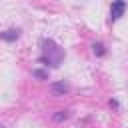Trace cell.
I'll return each instance as SVG.
<instances>
[{
    "label": "cell",
    "instance_id": "3",
    "mask_svg": "<svg viewBox=\"0 0 128 128\" xmlns=\"http://www.w3.org/2000/svg\"><path fill=\"white\" fill-rule=\"evenodd\" d=\"M68 90H70V84L66 80H58V82L50 84V94L52 96H64V94H68Z\"/></svg>",
    "mask_w": 128,
    "mask_h": 128
},
{
    "label": "cell",
    "instance_id": "4",
    "mask_svg": "<svg viewBox=\"0 0 128 128\" xmlns=\"http://www.w3.org/2000/svg\"><path fill=\"white\" fill-rule=\"evenodd\" d=\"M18 38H20V30L18 28H8V30L0 32V40H4V42H16Z\"/></svg>",
    "mask_w": 128,
    "mask_h": 128
},
{
    "label": "cell",
    "instance_id": "1",
    "mask_svg": "<svg viewBox=\"0 0 128 128\" xmlns=\"http://www.w3.org/2000/svg\"><path fill=\"white\" fill-rule=\"evenodd\" d=\"M62 60H64V50H62L54 40L44 38V40H42V54H40L38 62H40V64H46V66H50V68H58V66L62 64Z\"/></svg>",
    "mask_w": 128,
    "mask_h": 128
},
{
    "label": "cell",
    "instance_id": "6",
    "mask_svg": "<svg viewBox=\"0 0 128 128\" xmlns=\"http://www.w3.org/2000/svg\"><path fill=\"white\" fill-rule=\"evenodd\" d=\"M68 118H70V110H58V112L52 114V120H54L56 124H60V122H64V120H68Z\"/></svg>",
    "mask_w": 128,
    "mask_h": 128
},
{
    "label": "cell",
    "instance_id": "2",
    "mask_svg": "<svg viewBox=\"0 0 128 128\" xmlns=\"http://www.w3.org/2000/svg\"><path fill=\"white\" fill-rule=\"evenodd\" d=\"M128 8V2L126 0H112V6H110V22H116L124 16Z\"/></svg>",
    "mask_w": 128,
    "mask_h": 128
},
{
    "label": "cell",
    "instance_id": "8",
    "mask_svg": "<svg viewBox=\"0 0 128 128\" xmlns=\"http://www.w3.org/2000/svg\"><path fill=\"white\" fill-rule=\"evenodd\" d=\"M108 104H110V106H112L114 110H118V108H120V104H118V100H114V98H110V102H108Z\"/></svg>",
    "mask_w": 128,
    "mask_h": 128
},
{
    "label": "cell",
    "instance_id": "5",
    "mask_svg": "<svg viewBox=\"0 0 128 128\" xmlns=\"http://www.w3.org/2000/svg\"><path fill=\"white\" fill-rule=\"evenodd\" d=\"M106 52H108V50H106V46H104L102 42H94V44H92V54H94V56L102 58V56H106Z\"/></svg>",
    "mask_w": 128,
    "mask_h": 128
},
{
    "label": "cell",
    "instance_id": "7",
    "mask_svg": "<svg viewBox=\"0 0 128 128\" xmlns=\"http://www.w3.org/2000/svg\"><path fill=\"white\" fill-rule=\"evenodd\" d=\"M32 78H36V80H48V72L42 70V68H34L32 70Z\"/></svg>",
    "mask_w": 128,
    "mask_h": 128
}]
</instances>
